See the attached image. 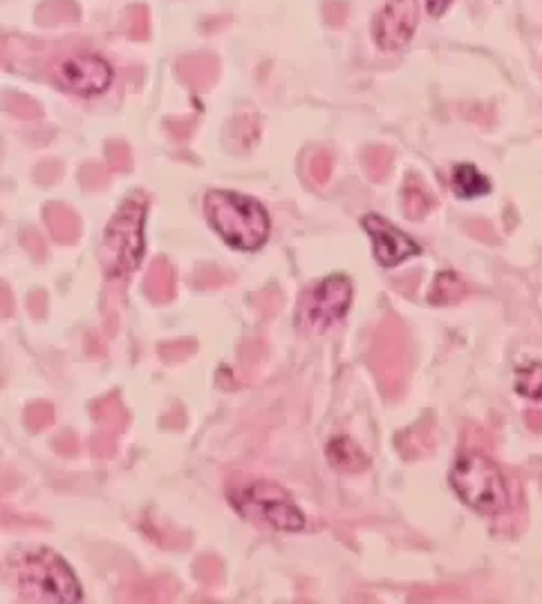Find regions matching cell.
<instances>
[{
	"instance_id": "cell-1",
	"label": "cell",
	"mask_w": 542,
	"mask_h": 604,
	"mask_svg": "<svg viewBox=\"0 0 542 604\" xmlns=\"http://www.w3.org/2000/svg\"><path fill=\"white\" fill-rule=\"evenodd\" d=\"M205 216L213 231L238 251H256L269 238L267 211L247 195L209 190L205 195Z\"/></svg>"
},
{
	"instance_id": "cell-2",
	"label": "cell",
	"mask_w": 542,
	"mask_h": 604,
	"mask_svg": "<svg viewBox=\"0 0 542 604\" xmlns=\"http://www.w3.org/2000/svg\"><path fill=\"white\" fill-rule=\"evenodd\" d=\"M148 199L144 192H131L115 218L108 222L100 260L108 278H126L133 273L144 256V220Z\"/></svg>"
},
{
	"instance_id": "cell-3",
	"label": "cell",
	"mask_w": 542,
	"mask_h": 604,
	"mask_svg": "<svg viewBox=\"0 0 542 604\" xmlns=\"http://www.w3.org/2000/svg\"><path fill=\"white\" fill-rule=\"evenodd\" d=\"M227 497L247 520L264 522L281 531H301L305 527V516L290 492L274 481L236 477L227 486Z\"/></svg>"
},
{
	"instance_id": "cell-4",
	"label": "cell",
	"mask_w": 542,
	"mask_h": 604,
	"mask_svg": "<svg viewBox=\"0 0 542 604\" xmlns=\"http://www.w3.org/2000/svg\"><path fill=\"white\" fill-rule=\"evenodd\" d=\"M21 595L30 602H79L83 591L72 569L50 549L23 551L17 566Z\"/></svg>"
},
{
	"instance_id": "cell-5",
	"label": "cell",
	"mask_w": 542,
	"mask_h": 604,
	"mask_svg": "<svg viewBox=\"0 0 542 604\" xmlns=\"http://www.w3.org/2000/svg\"><path fill=\"white\" fill-rule=\"evenodd\" d=\"M450 486L469 509L500 516L509 507V488L502 470L480 452L462 455L450 470Z\"/></svg>"
},
{
	"instance_id": "cell-6",
	"label": "cell",
	"mask_w": 542,
	"mask_h": 604,
	"mask_svg": "<svg viewBox=\"0 0 542 604\" xmlns=\"http://www.w3.org/2000/svg\"><path fill=\"white\" fill-rule=\"evenodd\" d=\"M352 282L345 275H330L308 289L299 308V325L308 332L321 334L336 325L350 310Z\"/></svg>"
},
{
	"instance_id": "cell-7",
	"label": "cell",
	"mask_w": 542,
	"mask_h": 604,
	"mask_svg": "<svg viewBox=\"0 0 542 604\" xmlns=\"http://www.w3.org/2000/svg\"><path fill=\"white\" fill-rule=\"evenodd\" d=\"M54 79L61 87L74 94L95 96L111 85L113 70L102 56L72 54L54 67Z\"/></svg>"
},
{
	"instance_id": "cell-8",
	"label": "cell",
	"mask_w": 542,
	"mask_h": 604,
	"mask_svg": "<svg viewBox=\"0 0 542 604\" xmlns=\"http://www.w3.org/2000/svg\"><path fill=\"white\" fill-rule=\"evenodd\" d=\"M417 28V0H390L375 21V39L382 50L397 52L408 45Z\"/></svg>"
},
{
	"instance_id": "cell-9",
	"label": "cell",
	"mask_w": 542,
	"mask_h": 604,
	"mask_svg": "<svg viewBox=\"0 0 542 604\" xmlns=\"http://www.w3.org/2000/svg\"><path fill=\"white\" fill-rule=\"evenodd\" d=\"M364 229L371 233L375 244V258L382 267H397L408 258H415L421 253V247L410 240L406 233H402L397 227H393L388 220H384L377 214H368L361 220Z\"/></svg>"
},
{
	"instance_id": "cell-10",
	"label": "cell",
	"mask_w": 542,
	"mask_h": 604,
	"mask_svg": "<svg viewBox=\"0 0 542 604\" xmlns=\"http://www.w3.org/2000/svg\"><path fill=\"white\" fill-rule=\"evenodd\" d=\"M177 74L189 87L207 90L218 79V61L211 54H189L177 61Z\"/></svg>"
},
{
	"instance_id": "cell-11",
	"label": "cell",
	"mask_w": 542,
	"mask_h": 604,
	"mask_svg": "<svg viewBox=\"0 0 542 604\" xmlns=\"http://www.w3.org/2000/svg\"><path fill=\"white\" fill-rule=\"evenodd\" d=\"M327 459L336 470L343 472H361L371 466L368 455L347 437H336L330 441Z\"/></svg>"
},
{
	"instance_id": "cell-12",
	"label": "cell",
	"mask_w": 542,
	"mask_h": 604,
	"mask_svg": "<svg viewBox=\"0 0 542 604\" xmlns=\"http://www.w3.org/2000/svg\"><path fill=\"white\" fill-rule=\"evenodd\" d=\"M45 220H48V227H50L54 240H59L63 244H72L81 233L79 218L67 207L48 205L45 207Z\"/></svg>"
},
{
	"instance_id": "cell-13",
	"label": "cell",
	"mask_w": 542,
	"mask_h": 604,
	"mask_svg": "<svg viewBox=\"0 0 542 604\" xmlns=\"http://www.w3.org/2000/svg\"><path fill=\"white\" fill-rule=\"evenodd\" d=\"M454 190L462 199H476L491 190V181L471 164H462L454 173Z\"/></svg>"
},
{
	"instance_id": "cell-14",
	"label": "cell",
	"mask_w": 542,
	"mask_h": 604,
	"mask_svg": "<svg viewBox=\"0 0 542 604\" xmlns=\"http://www.w3.org/2000/svg\"><path fill=\"white\" fill-rule=\"evenodd\" d=\"M173 291H175L173 267L166 260H157L146 275V293H148V298L164 302L173 295Z\"/></svg>"
},
{
	"instance_id": "cell-15",
	"label": "cell",
	"mask_w": 542,
	"mask_h": 604,
	"mask_svg": "<svg viewBox=\"0 0 542 604\" xmlns=\"http://www.w3.org/2000/svg\"><path fill=\"white\" fill-rule=\"evenodd\" d=\"M79 19V8L74 0H45L37 10L39 25H61L74 23Z\"/></svg>"
},
{
	"instance_id": "cell-16",
	"label": "cell",
	"mask_w": 542,
	"mask_h": 604,
	"mask_svg": "<svg viewBox=\"0 0 542 604\" xmlns=\"http://www.w3.org/2000/svg\"><path fill=\"white\" fill-rule=\"evenodd\" d=\"M465 293H467L465 282L456 273L444 271V273H439L435 278V284L430 289L428 300L432 302V305H448V302L460 300Z\"/></svg>"
},
{
	"instance_id": "cell-17",
	"label": "cell",
	"mask_w": 542,
	"mask_h": 604,
	"mask_svg": "<svg viewBox=\"0 0 542 604\" xmlns=\"http://www.w3.org/2000/svg\"><path fill=\"white\" fill-rule=\"evenodd\" d=\"M515 392L542 400V363H529L515 369Z\"/></svg>"
},
{
	"instance_id": "cell-18",
	"label": "cell",
	"mask_w": 542,
	"mask_h": 604,
	"mask_svg": "<svg viewBox=\"0 0 542 604\" xmlns=\"http://www.w3.org/2000/svg\"><path fill=\"white\" fill-rule=\"evenodd\" d=\"M430 205H432L430 195L424 190L421 184L415 181V177H410V181L404 188V211H406V216L410 220H419V218H424L428 214Z\"/></svg>"
},
{
	"instance_id": "cell-19",
	"label": "cell",
	"mask_w": 542,
	"mask_h": 604,
	"mask_svg": "<svg viewBox=\"0 0 542 604\" xmlns=\"http://www.w3.org/2000/svg\"><path fill=\"white\" fill-rule=\"evenodd\" d=\"M364 166L375 181H384L393 166V150L386 146H371L364 153Z\"/></svg>"
},
{
	"instance_id": "cell-20",
	"label": "cell",
	"mask_w": 542,
	"mask_h": 604,
	"mask_svg": "<svg viewBox=\"0 0 542 604\" xmlns=\"http://www.w3.org/2000/svg\"><path fill=\"white\" fill-rule=\"evenodd\" d=\"M148 10L144 6H133L126 14V32L131 39L135 41H144L148 39V30H150V21H148Z\"/></svg>"
},
{
	"instance_id": "cell-21",
	"label": "cell",
	"mask_w": 542,
	"mask_h": 604,
	"mask_svg": "<svg viewBox=\"0 0 542 604\" xmlns=\"http://www.w3.org/2000/svg\"><path fill=\"white\" fill-rule=\"evenodd\" d=\"M6 106L12 115H17L21 119H39L41 117V108L34 104V101L23 94H17V92H10L6 96Z\"/></svg>"
},
{
	"instance_id": "cell-22",
	"label": "cell",
	"mask_w": 542,
	"mask_h": 604,
	"mask_svg": "<svg viewBox=\"0 0 542 604\" xmlns=\"http://www.w3.org/2000/svg\"><path fill=\"white\" fill-rule=\"evenodd\" d=\"M79 181H81V186H83L85 190H100V188L106 186L108 175H106L104 166H100V164H95V162H90V164L81 166V170H79Z\"/></svg>"
},
{
	"instance_id": "cell-23",
	"label": "cell",
	"mask_w": 542,
	"mask_h": 604,
	"mask_svg": "<svg viewBox=\"0 0 542 604\" xmlns=\"http://www.w3.org/2000/svg\"><path fill=\"white\" fill-rule=\"evenodd\" d=\"M332 166H334V157L327 150H323V148L314 150L312 162H310V173L319 184H325L330 179Z\"/></svg>"
},
{
	"instance_id": "cell-24",
	"label": "cell",
	"mask_w": 542,
	"mask_h": 604,
	"mask_svg": "<svg viewBox=\"0 0 542 604\" xmlns=\"http://www.w3.org/2000/svg\"><path fill=\"white\" fill-rule=\"evenodd\" d=\"M52 419H54L52 406H48V403H34V406H30L28 413H25V421L34 430H41V428L50 426Z\"/></svg>"
},
{
	"instance_id": "cell-25",
	"label": "cell",
	"mask_w": 542,
	"mask_h": 604,
	"mask_svg": "<svg viewBox=\"0 0 542 604\" xmlns=\"http://www.w3.org/2000/svg\"><path fill=\"white\" fill-rule=\"evenodd\" d=\"M106 159H108V164L113 168L126 170V168H131V162H133L131 159V148L124 142H111L106 146Z\"/></svg>"
},
{
	"instance_id": "cell-26",
	"label": "cell",
	"mask_w": 542,
	"mask_h": 604,
	"mask_svg": "<svg viewBox=\"0 0 542 604\" xmlns=\"http://www.w3.org/2000/svg\"><path fill=\"white\" fill-rule=\"evenodd\" d=\"M323 17H325L327 25L341 28L347 19V8H345V3H338V0H327V3L323 6Z\"/></svg>"
},
{
	"instance_id": "cell-27",
	"label": "cell",
	"mask_w": 542,
	"mask_h": 604,
	"mask_svg": "<svg viewBox=\"0 0 542 604\" xmlns=\"http://www.w3.org/2000/svg\"><path fill=\"white\" fill-rule=\"evenodd\" d=\"M23 244L34 256V260H43L45 258V242H43V238L37 231H25L23 233Z\"/></svg>"
},
{
	"instance_id": "cell-28",
	"label": "cell",
	"mask_w": 542,
	"mask_h": 604,
	"mask_svg": "<svg viewBox=\"0 0 542 604\" xmlns=\"http://www.w3.org/2000/svg\"><path fill=\"white\" fill-rule=\"evenodd\" d=\"M168 133L175 139L185 142L194 133V122L191 119H173V122H168Z\"/></svg>"
},
{
	"instance_id": "cell-29",
	"label": "cell",
	"mask_w": 542,
	"mask_h": 604,
	"mask_svg": "<svg viewBox=\"0 0 542 604\" xmlns=\"http://www.w3.org/2000/svg\"><path fill=\"white\" fill-rule=\"evenodd\" d=\"M196 345L189 343V341H183V343H173V345H164L159 352L168 358H185L189 352H194Z\"/></svg>"
},
{
	"instance_id": "cell-30",
	"label": "cell",
	"mask_w": 542,
	"mask_h": 604,
	"mask_svg": "<svg viewBox=\"0 0 542 604\" xmlns=\"http://www.w3.org/2000/svg\"><path fill=\"white\" fill-rule=\"evenodd\" d=\"M37 177H39V181H43V184H52V181H56L59 179V175H61V166L56 164V162H45V164H41L39 168H37V173H34Z\"/></svg>"
},
{
	"instance_id": "cell-31",
	"label": "cell",
	"mask_w": 542,
	"mask_h": 604,
	"mask_svg": "<svg viewBox=\"0 0 542 604\" xmlns=\"http://www.w3.org/2000/svg\"><path fill=\"white\" fill-rule=\"evenodd\" d=\"M448 6H450V0H426V8H428L430 17H441Z\"/></svg>"
}]
</instances>
